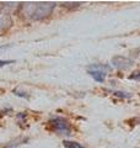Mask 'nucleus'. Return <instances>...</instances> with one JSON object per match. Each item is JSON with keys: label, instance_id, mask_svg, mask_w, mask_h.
<instances>
[{"label": "nucleus", "instance_id": "1a4fd4ad", "mask_svg": "<svg viewBox=\"0 0 140 148\" xmlns=\"http://www.w3.org/2000/svg\"><path fill=\"white\" fill-rule=\"evenodd\" d=\"M80 5V3H63L62 6L63 8H77Z\"/></svg>", "mask_w": 140, "mask_h": 148}, {"label": "nucleus", "instance_id": "ddd939ff", "mask_svg": "<svg viewBox=\"0 0 140 148\" xmlns=\"http://www.w3.org/2000/svg\"><path fill=\"white\" fill-rule=\"evenodd\" d=\"M6 47H9V45H7V46H0V49H3V48H6Z\"/></svg>", "mask_w": 140, "mask_h": 148}, {"label": "nucleus", "instance_id": "39448f33", "mask_svg": "<svg viewBox=\"0 0 140 148\" xmlns=\"http://www.w3.org/2000/svg\"><path fill=\"white\" fill-rule=\"evenodd\" d=\"M12 21H11V16L7 11H5L4 9L0 10V32H5L9 27L11 26Z\"/></svg>", "mask_w": 140, "mask_h": 148}, {"label": "nucleus", "instance_id": "f03ea898", "mask_svg": "<svg viewBox=\"0 0 140 148\" xmlns=\"http://www.w3.org/2000/svg\"><path fill=\"white\" fill-rule=\"evenodd\" d=\"M49 125L53 127L54 131L59 132L60 135H70L71 133V127L67 119L64 117H53L49 120Z\"/></svg>", "mask_w": 140, "mask_h": 148}, {"label": "nucleus", "instance_id": "9b49d317", "mask_svg": "<svg viewBox=\"0 0 140 148\" xmlns=\"http://www.w3.org/2000/svg\"><path fill=\"white\" fill-rule=\"evenodd\" d=\"M15 63V61H1L0 59V68H3L4 66H7V64H12Z\"/></svg>", "mask_w": 140, "mask_h": 148}, {"label": "nucleus", "instance_id": "f8f14e48", "mask_svg": "<svg viewBox=\"0 0 140 148\" xmlns=\"http://www.w3.org/2000/svg\"><path fill=\"white\" fill-rule=\"evenodd\" d=\"M128 122H133L132 125H140V117H137V119H132V120H129Z\"/></svg>", "mask_w": 140, "mask_h": 148}, {"label": "nucleus", "instance_id": "9d476101", "mask_svg": "<svg viewBox=\"0 0 140 148\" xmlns=\"http://www.w3.org/2000/svg\"><path fill=\"white\" fill-rule=\"evenodd\" d=\"M12 92H14V94H15V95H17V96H21V98H29V95H27L26 94V92H22V91H18L17 89H14L12 90Z\"/></svg>", "mask_w": 140, "mask_h": 148}, {"label": "nucleus", "instance_id": "7ed1b4c3", "mask_svg": "<svg viewBox=\"0 0 140 148\" xmlns=\"http://www.w3.org/2000/svg\"><path fill=\"white\" fill-rule=\"evenodd\" d=\"M109 69L111 68L108 66H105V64H91V66H88L87 72L96 82L103 83L106 73L109 72Z\"/></svg>", "mask_w": 140, "mask_h": 148}, {"label": "nucleus", "instance_id": "f257e3e1", "mask_svg": "<svg viewBox=\"0 0 140 148\" xmlns=\"http://www.w3.org/2000/svg\"><path fill=\"white\" fill-rule=\"evenodd\" d=\"M57 4L50 1H42V3H25L21 4L22 16L29 20H43L48 17L53 12Z\"/></svg>", "mask_w": 140, "mask_h": 148}, {"label": "nucleus", "instance_id": "0eeeda50", "mask_svg": "<svg viewBox=\"0 0 140 148\" xmlns=\"http://www.w3.org/2000/svg\"><path fill=\"white\" fill-rule=\"evenodd\" d=\"M113 95L117 96V98H122V99H129V98H132V94H129V92H125V91H114Z\"/></svg>", "mask_w": 140, "mask_h": 148}, {"label": "nucleus", "instance_id": "6e6552de", "mask_svg": "<svg viewBox=\"0 0 140 148\" xmlns=\"http://www.w3.org/2000/svg\"><path fill=\"white\" fill-rule=\"evenodd\" d=\"M130 80H140V71H135L129 75Z\"/></svg>", "mask_w": 140, "mask_h": 148}, {"label": "nucleus", "instance_id": "20e7f679", "mask_svg": "<svg viewBox=\"0 0 140 148\" xmlns=\"http://www.w3.org/2000/svg\"><path fill=\"white\" fill-rule=\"evenodd\" d=\"M133 59H130L128 57H123V56H116V57L112 58V64L113 67L119 69V71H123V69H128L129 67L133 66Z\"/></svg>", "mask_w": 140, "mask_h": 148}, {"label": "nucleus", "instance_id": "423d86ee", "mask_svg": "<svg viewBox=\"0 0 140 148\" xmlns=\"http://www.w3.org/2000/svg\"><path fill=\"white\" fill-rule=\"evenodd\" d=\"M63 146L65 148H86V147L81 146L80 143L74 142V141H63Z\"/></svg>", "mask_w": 140, "mask_h": 148}]
</instances>
